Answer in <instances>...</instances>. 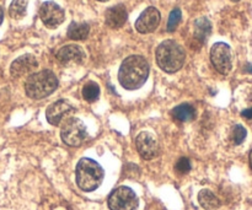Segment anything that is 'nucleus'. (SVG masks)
Here are the masks:
<instances>
[{
	"label": "nucleus",
	"mask_w": 252,
	"mask_h": 210,
	"mask_svg": "<svg viewBox=\"0 0 252 210\" xmlns=\"http://www.w3.org/2000/svg\"><path fill=\"white\" fill-rule=\"evenodd\" d=\"M149 75V64L142 56H130L125 59L120 68L118 79L127 90H135L143 86Z\"/></svg>",
	"instance_id": "nucleus-1"
},
{
	"label": "nucleus",
	"mask_w": 252,
	"mask_h": 210,
	"mask_svg": "<svg viewBox=\"0 0 252 210\" xmlns=\"http://www.w3.org/2000/svg\"><path fill=\"white\" fill-rule=\"evenodd\" d=\"M185 58L186 54L184 48L172 39L164 41L157 49L158 65L166 73H175L180 70L184 65Z\"/></svg>",
	"instance_id": "nucleus-2"
},
{
	"label": "nucleus",
	"mask_w": 252,
	"mask_h": 210,
	"mask_svg": "<svg viewBox=\"0 0 252 210\" xmlns=\"http://www.w3.org/2000/svg\"><path fill=\"white\" fill-rule=\"evenodd\" d=\"M58 86V79L51 70H42L27 78L25 83L26 95L33 100H41L54 92Z\"/></svg>",
	"instance_id": "nucleus-3"
},
{
	"label": "nucleus",
	"mask_w": 252,
	"mask_h": 210,
	"mask_svg": "<svg viewBox=\"0 0 252 210\" xmlns=\"http://www.w3.org/2000/svg\"><path fill=\"white\" fill-rule=\"evenodd\" d=\"M76 183L85 192L95 191L103 180V170L94 160L84 157L76 165Z\"/></svg>",
	"instance_id": "nucleus-4"
},
{
	"label": "nucleus",
	"mask_w": 252,
	"mask_h": 210,
	"mask_svg": "<svg viewBox=\"0 0 252 210\" xmlns=\"http://www.w3.org/2000/svg\"><path fill=\"white\" fill-rule=\"evenodd\" d=\"M62 140L69 147H79L88 137L86 127L78 118H69L61 132Z\"/></svg>",
	"instance_id": "nucleus-5"
},
{
	"label": "nucleus",
	"mask_w": 252,
	"mask_h": 210,
	"mask_svg": "<svg viewBox=\"0 0 252 210\" xmlns=\"http://www.w3.org/2000/svg\"><path fill=\"white\" fill-rule=\"evenodd\" d=\"M108 207L111 210H137L138 198L129 187L121 186L108 197Z\"/></svg>",
	"instance_id": "nucleus-6"
},
{
	"label": "nucleus",
	"mask_w": 252,
	"mask_h": 210,
	"mask_svg": "<svg viewBox=\"0 0 252 210\" xmlns=\"http://www.w3.org/2000/svg\"><path fill=\"white\" fill-rule=\"evenodd\" d=\"M211 60L218 73L226 75L233 68V56L230 47L223 42H218L211 49Z\"/></svg>",
	"instance_id": "nucleus-7"
},
{
	"label": "nucleus",
	"mask_w": 252,
	"mask_h": 210,
	"mask_svg": "<svg viewBox=\"0 0 252 210\" xmlns=\"http://www.w3.org/2000/svg\"><path fill=\"white\" fill-rule=\"evenodd\" d=\"M39 17L47 27L56 29L64 21V11L56 2L46 1L39 9Z\"/></svg>",
	"instance_id": "nucleus-8"
},
{
	"label": "nucleus",
	"mask_w": 252,
	"mask_h": 210,
	"mask_svg": "<svg viewBox=\"0 0 252 210\" xmlns=\"http://www.w3.org/2000/svg\"><path fill=\"white\" fill-rule=\"evenodd\" d=\"M160 12L155 7L150 6L142 12L138 20L135 21V29L140 33H150L155 31L160 24Z\"/></svg>",
	"instance_id": "nucleus-9"
},
{
	"label": "nucleus",
	"mask_w": 252,
	"mask_h": 210,
	"mask_svg": "<svg viewBox=\"0 0 252 210\" xmlns=\"http://www.w3.org/2000/svg\"><path fill=\"white\" fill-rule=\"evenodd\" d=\"M135 147H137L140 156L147 160L157 156L158 151H159V145H158L157 139L154 138V135L148 132H143L138 135L137 139H135Z\"/></svg>",
	"instance_id": "nucleus-10"
},
{
	"label": "nucleus",
	"mask_w": 252,
	"mask_h": 210,
	"mask_svg": "<svg viewBox=\"0 0 252 210\" xmlns=\"http://www.w3.org/2000/svg\"><path fill=\"white\" fill-rule=\"evenodd\" d=\"M73 113V107L70 103H68L64 100H59L57 102L52 103L48 108H47L46 117L47 120L51 123L52 125H58L64 118L69 117Z\"/></svg>",
	"instance_id": "nucleus-11"
},
{
	"label": "nucleus",
	"mask_w": 252,
	"mask_h": 210,
	"mask_svg": "<svg viewBox=\"0 0 252 210\" xmlns=\"http://www.w3.org/2000/svg\"><path fill=\"white\" fill-rule=\"evenodd\" d=\"M37 66H38L37 59L32 54H25V56L20 57L16 60L12 61L10 73L14 78H20V76L32 73L34 69H37Z\"/></svg>",
	"instance_id": "nucleus-12"
},
{
	"label": "nucleus",
	"mask_w": 252,
	"mask_h": 210,
	"mask_svg": "<svg viewBox=\"0 0 252 210\" xmlns=\"http://www.w3.org/2000/svg\"><path fill=\"white\" fill-rule=\"evenodd\" d=\"M57 59L59 63L70 64V63H83L85 59V53H84L83 48L76 44H69V46L63 47L57 53Z\"/></svg>",
	"instance_id": "nucleus-13"
},
{
	"label": "nucleus",
	"mask_w": 252,
	"mask_h": 210,
	"mask_svg": "<svg viewBox=\"0 0 252 210\" xmlns=\"http://www.w3.org/2000/svg\"><path fill=\"white\" fill-rule=\"evenodd\" d=\"M127 9L122 4L110 7L105 15L106 24L111 29H120V27H122L126 24V21H127Z\"/></svg>",
	"instance_id": "nucleus-14"
},
{
	"label": "nucleus",
	"mask_w": 252,
	"mask_h": 210,
	"mask_svg": "<svg viewBox=\"0 0 252 210\" xmlns=\"http://www.w3.org/2000/svg\"><path fill=\"white\" fill-rule=\"evenodd\" d=\"M198 202L202 208L206 210H217L220 207V201L213 192L208 189H203L198 194Z\"/></svg>",
	"instance_id": "nucleus-15"
},
{
	"label": "nucleus",
	"mask_w": 252,
	"mask_h": 210,
	"mask_svg": "<svg viewBox=\"0 0 252 210\" xmlns=\"http://www.w3.org/2000/svg\"><path fill=\"white\" fill-rule=\"evenodd\" d=\"M90 27L88 24H79V22H71L68 29V37L74 41H83L89 36Z\"/></svg>",
	"instance_id": "nucleus-16"
},
{
	"label": "nucleus",
	"mask_w": 252,
	"mask_h": 210,
	"mask_svg": "<svg viewBox=\"0 0 252 210\" xmlns=\"http://www.w3.org/2000/svg\"><path fill=\"white\" fill-rule=\"evenodd\" d=\"M172 115L177 120L181 122H189V120H193L196 116V111H194L193 106L189 105V103H182V105L177 106L172 111Z\"/></svg>",
	"instance_id": "nucleus-17"
},
{
	"label": "nucleus",
	"mask_w": 252,
	"mask_h": 210,
	"mask_svg": "<svg viewBox=\"0 0 252 210\" xmlns=\"http://www.w3.org/2000/svg\"><path fill=\"white\" fill-rule=\"evenodd\" d=\"M211 22L204 17L198 19L194 22V36L199 42H204L208 38V36L211 34Z\"/></svg>",
	"instance_id": "nucleus-18"
},
{
	"label": "nucleus",
	"mask_w": 252,
	"mask_h": 210,
	"mask_svg": "<svg viewBox=\"0 0 252 210\" xmlns=\"http://www.w3.org/2000/svg\"><path fill=\"white\" fill-rule=\"evenodd\" d=\"M27 0H12L9 7V14L12 19L21 20L26 15Z\"/></svg>",
	"instance_id": "nucleus-19"
},
{
	"label": "nucleus",
	"mask_w": 252,
	"mask_h": 210,
	"mask_svg": "<svg viewBox=\"0 0 252 210\" xmlns=\"http://www.w3.org/2000/svg\"><path fill=\"white\" fill-rule=\"evenodd\" d=\"M83 96L86 101L89 102H94L100 96V88H98L97 84L95 83H88L83 89Z\"/></svg>",
	"instance_id": "nucleus-20"
},
{
	"label": "nucleus",
	"mask_w": 252,
	"mask_h": 210,
	"mask_svg": "<svg viewBox=\"0 0 252 210\" xmlns=\"http://www.w3.org/2000/svg\"><path fill=\"white\" fill-rule=\"evenodd\" d=\"M246 135H248V130L243 125H235L233 128V132H231V140L235 145H240L244 143Z\"/></svg>",
	"instance_id": "nucleus-21"
},
{
	"label": "nucleus",
	"mask_w": 252,
	"mask_h": 210,
	"mask_svg": "<svg viewBox=\"0 0 252 210\" xmlns=\"http://www.w3.org/2000/svg\"><path fill=\"white\" fill-rule=\"evenodd\" d=\"M181 17H182L181 10L180 9L172 10L169 17V22H167V31L169 32L175 31V30L177 29V26H179L180 21H181Z\"/></svg>",
	"instance_id": "nucleus-22"
},
{
	"label": "nucleus",
	"mask_w": 252,
	"mask_h": 210,
	"mask_svg": "<svg viewBox=\"0 0 252 210\" xmlns=\"http://www.w3.org/2000/svg\"><path fill=\"white\" fill-rule=\"evenodd\" d=\"M175 169H176V171L179 172V174H187V172H189V170H191V162H189V160L187 159V157H181V159L177 161Z\"/></svg>",
	"instance_id": "nucleus-23"
},
{
	"label": "nucleus",
	"mask_w": 252,
	"mask_h": 210,
	"mask_svg": "<svg viewBox=\"0 0 252 210\" xmlns=\"http://www.w3.org/2000/svg\"><path fill=\"white\" fill-rule=\"evenodd\" d=\"M241 116L246 120H252V108H248V110H244L241 112Z\"/></svg>",
	"instance_id": "nucleus-24"
},
{
	"label": "nucleus",
	"mask_w": 252,
	"mask_h": 210,
	"mask_svg": "<svg viewBox=\"0 0 252 210\" xmlns=\"http://www.w3.org/2000/svg\"><path fill=\"white\" fill-rule=\"evenodd\" d=\"M246 71H249V73L252 74V64H249V65L246 66Z\"/></svg>",
	"instance_id": "nucleus-25"
},
{
	"label": "nucleus",
	"mask_w": 252,
	"mask_h": 210,
	"mask_svg": "<svg viewBox=\"0 0 252 210\" xmlns=\"http://www.w3.org/2000/svg\"><path fill=\"white\" fill-rule=\"evenodd\" d=\"M2 17H4V14H2V10H1V7H0V24L2 22Z\"/></svg>",
	"instance_id": "nucleus-26"
},
{
	"label": "nucleus",
	"mask_w": 252,
	"mask_h": 210,
	"mask_svg": "<svg viewBox=\"0 0 252 210\" xmlns=\"http://www.w3.org/2000/svg\"><path fill=\"white\" fill-rule=\"evenodd\" d=\"M250 166H251V170H252V150L250 152Z\"/></svg>",
	"instance_id": "nucleus-27"
},
{
	"label": "nucleus",
	"mask_w": 252,
	"mask_h": 210,
	"mask_svg": "<svg viewBox=\"0 0 252 210\" xmlns=\"http://www.w3.org/2000/svg\"><path fill=\"white\" fill-rule=\"evenodd\" d=\"M98 1H108V0H98Z\"/></svg>",
	"instance_id": "nucleus-28"
},
{
	"label": "nucleus",
	"mask_w": 252,
	"mask_h": 210,
	"mask_svg": "<svg viewBox=\"0 0 252 210\" xmlns=\"http://www.w3.org/2000/svg\"><path fill=\"white\" fill-rule=\"evenodd\" d=\"M231 1H239V0H231Z\"/></svg>",
	"instance_id": "nucleus-29"
}]
</instances>
